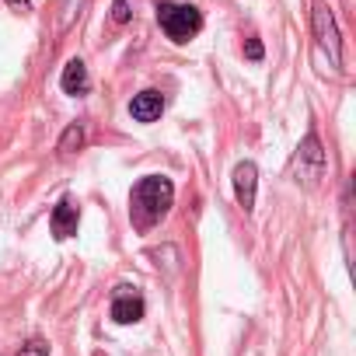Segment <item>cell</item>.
<instances>
[{
	"label": "cell",
	"instance_id": "cell-7",
	"mask_svg": "<svg viewBox=\"0 0 356 356\" xmlns=\"http://www.w3.org/2000/svg\"><path fill=\"white\" fill-rule=\"evenodd\" d=\"M77 220H81V213H77V207H74V200L70 196H63L60 203H56V210H53V220H49V227H53V238H74L77 234Z\"/></svg>",
	"mask_w": 356,
	"mask_h": 356
},
{
	"label": "cell",
	"instance_id": "cell-9",
	"mask_svg": "<svg viewBox=\"0 0 356 356\" xmlns=\"http://www.w3.org/2000/svg\"><path fill=\"white\" fill-rule=\"evenodd\" d=\"M60 88H63L67 95H84V91L91 88V77H88L84 60H70V63L63 67V74H60Z\"/></svg>",
	"mask_w": 356,
	"mask_h": 356
},
{
	"label": "cell",
	"instance_id": "cell-15",
	"mask_svg": "<svg viewBox=\"0 0 356 356\" xmlns=\"http://www.w3.org/2000/svg\"><path fill=\"white\" fill-rule=\"evenodd\" d=\"M11 4H22V8H29V0H11Z\"/></svg>",
	"mask_w": 356,
	"mask_h": 356
},
{
	"label": "cell",
	"instance_id": "cell-1",
	"mask_svg": "<svg viewBox=\"0 0 356 356\" xmlns=\"http://www.w3.org/2000/svg\"><path fill=\"white\" fill-rule=\"evenodd\" d=\"M171 200H175V186L171 178L164 175H147L133 186V196H129V217L140 231H150L168 210H171Z\"/></svg>",
	"mask_w": 356,
	"mask_h": 356
},
{
	"label": "cell",
	"instance_id": "cell-8",
	"mask_svg": "<svg viewBox=\"0 0 356 356\" xmlns=\"http://www.w3.org/2000/svg\"><path fill=\"white\" fill-rule=\"evenodd\" d=\"M161 112H164L161 91H140V95H133V102H129V115H133L136 122H154V119H161Z\"/></svg>",
	"mask_w": 356,
	"mask_h": 356
},
{
	"label": "cell",
	"instance_id": "cell-10",
	"mask_svg": "<svg viewBox=\"0 0 356 356\" xmlns=\"http://www.w3.org/2000/svg\"><path fill=\"white\" fill-rule=\"evenodd\" d=\"M84 4H88V0H56V35H67L77 25Z\"/></svg>",
	"mask_w": 356,
	"mask_h": 356
},
{
	"label": "cell",
	"instance_id": "cell-4",
	"mask_svg": "<svg viewBox=\"0 0 356 356\" xmlns=\"http://www.w3.org/2000/svg\"><path fill=\"white\" fill-rule=\"evenodd\" d=\"M290 171H293L297 182H300V186H307V189H314V186L321 182V178H325V171H328V157H325V150H321L318 133H307V136H304L300 150L293 154Z\"/></svg>",
	"mask_w": 356,
	"mask_h": 356
},
{
	"label": "cell",
	"instance_id": "cell-13",
	"mask_svg": "<svg viewBox=\"0 0 356 356\" xmlns=\"http://www.w3.org/2000/svg\"><path fill=\"white\" fill-rule=\"evenodd\" d=\"M18 356H49V346H46L42 339H32V342H25V346L18 349Z\"/></svg>",
	"mask_w": 356,
	"mask_h": 356
},
{
	"label": "cell",
	"instance_id": "cell-6",
	"mask_svg": "<svg viewBox=\"0 0 356 356\" xmlns=\"http://www.w3.org/2000/svg\"><path fill=\"white\" fill-rule=\"evenodd\" d=\"M255 189H259V168L252 161H241L234 168V196H238V203L245 210L255 207Z\"/></svg>",
	"mask_w": 356,
	"mask_h": 356
},
{
	"label": "cell",
	"instance_id": "cell-12",
	"mask_svg": "<svg viewBox=\"0 0 356 356\" xmlns=\"http://www.w3.org/2000/svg\"><path fill=\"white\" fill-rule=\"evenodd\" d=\"M129 18H133L129 0H112V22H115V25H126Z\"/></svg>",
	"mask_w": 356,
	"mask_h": 356
},
{
	"label": "cell",
	"instance_id": "cell-11",
	"mask_svg": "<svg viewBox=\"0 0 356 356\" xmlns=\"http://www.w3.org/2000/svg\"><path fill=\"white\" fill-rule=\"evenodd\" d=\"M84 122H70L67 129H63V136H60V154H74V150H81L84 147Z\"/></svg>",
	"mask_w": 356,
	"mask_h": 356
},
{
	"label": "cell",
	"instance_id": "cell-3",
	"mask_svg": "<svg viewBox=\"0 0 356 356\" xmlns=\"http://www.w3.org/2000/svg\"><path fill=\"white\" fill-rule=\"evenodd\" d=\"M311 29H314V39H318V49L328 56L332 70L339 74L342 67V35H339V25H335V15L325 0H311Z\"/></svg>",
	"mask_w": 356,
	"mask_h": 356
},
{
	"label": "cell",
	"instance_id": "cell-5",
	"mask_svg": "<svg viewBox=\"0 0 356 356\" xmlns=\"http://www.w3.org/2000/svg\"><path fill=\"white\" fill-rule=\"evenodd\" d=\"M143 318V297L133 293L129 286H119L115 297H112V321L119 325H136Z\"/></svg>",
	"mask_w": 356,
	"mask_h": 356
},
{
	"label": "cell",
	"instance_id": "cell-14",
	"mask_svg": "<svg viewBox=\"0 0 356 356\" xmlns=\"http://www.w3.org/2000/svg\"><path fill=\"white\" fill-rule=\"evenodd\" d=\"M245 56L259 63V60L266 56V49H262V42H259V39H248V42H245Z\"/></svg>",
	"mask_w": 356,
	"mask_h": 356
},
{
	"label": "cell",
	"instance_id": "cell-2",
	"mask_svg": "<svg viewBox=\"0 0 356 356\" xmlns=\"http://www.w3.org/2000/svg\"><path fill=\"white\" fill-rule=\"evenodd\" d=\"M157 25L164 29V35L171 42H189L193 35L203 32V11L193 4H168L161 0L157 4Z\"/></svg>",
	"mask_w": 356,
	"mask_h": 356
}]
</instances>
